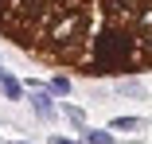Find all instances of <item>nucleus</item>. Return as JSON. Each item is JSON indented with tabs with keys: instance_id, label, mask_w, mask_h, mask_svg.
Instances as JSON below:
<instances>
[{
	"instance_id": "obj_1",
	"label": "nucleus",
	"mask_w": 152,
	"mask_h": 144,
	"mask_svg": "<svg viewBox=\"0 0 152 144\" xmlns=\"http://www.w3.org/2000/svg\"><path fill=\"white\" fill-rule=\"evenodd\" d=\"M27 105H31V113L43 121V125H55L63 113H58V97L51 94V86L47 82H35V86H27V97H23Z\"/></svg>"
},
{
	"instance_id": "obj_2",
	"label": "nucleus",
	"mask_w": 152,
	"mask_h": 144,
	"mask_svg": "<svg viewBox=\"0 0 152 144\" xmlns=\"http://www.w3.org/2000/svg\"><path fill=\"white\" fill-rule=\"evenodd\" d=\"M47 0H8L4 8H0V27H4V35H12L23 20H31Z\"/></svg>"
},
{
	"instance_id": "obj_3",
	"label": "nucleus",
	"mask_w": 152,
	"mask_h": 144,
	"mask_svg": "<svg viewBox=\"0 0 152 144\" xmlns=\"http://www.w3.org/2000/svg\"><path fill=\"white\" fill-rule=\"evenodd\" d=\"M133 35L140 39L144 55H152V0H144V8L137 12V20H133Z\"/></svg>"
},
{
	"instance_id": "obj_4",
	"label": "nucleus",
	"mask_w": 152,
	"mask_h": 144,
	"mask_svg": "<svg viewBox=\"0 0 152 144\" xmlns=\"http://www.w3.org/2000/svg\"><path fill=\"white\" fill-rule=\"evenodd\" d=\"M117 97H129V101H148V86L137 78V74H125V78H117Z\"/></svg>"
},
{
	"instance_id": "obj_5",
	"label": "nucleus",
	"mask_w": 152,
	"mask_h": 144,
	"mask_svg": "<svg viewBox=\"0 0 152 144\" xmlns=\"http://www.w3.org/2000/svg\"><path fill=\"white\" fill-rule=\"evenodd\" d=\"M0 97H4V101H23L27 97V86L12 70H0Z\"/></svg>"
},
{
	"instance_id": "obj_6",
	"label": "nucleus",
	"mask_w": 152,
	"mask_h": 144,
	"mask_svg": "<svg viewBox=\"0 0 152 144\" xmlns=\"http://www.w3.org/2000/svg\"><path fill=\"white\" fill-rule=\"evenodd\" d=\"M109 129H113L117 136H137V132L144 129V117H137V113H121V117L109 121Z\"/></svg>"
},
{
	"instance_id": "obj_7",
	"label": "nucleus",
	"mask_w": 152,
	"mask_h": 144,
	"mask_svg": "<svg viewBox=\"0 0 152 144\" xmlns=\"http://www.w3.org/2000/svg\"><path fill=\"white\" fill-rule=\"evenodd\" d=\"M58 113H63V121H66V125H70L78 136L90 129V125H86V109H82V105H74V101H63V105H58Z\"/></svg>"
},
{
	"instance_id": "obj_8",
	"label": "nucleus",
	"mask_w": 152,
	"mask_h": 144,
	"mask_svg": "<svg viewBox=\"0 0 152 144\" xmlns=\"http://www.w3.org/2000/svg\"><path fill=\"white\" fill-rule=\"evenodd\" d=\"M47 86H51V94H55L58 101L74 94V82H70V74H51V78H47Z\"/></svg>"
},
{
	"instance_id": "obj_9",
	"label": "nucleus",
	"mask_w": 152,
	"mask_h": 144,
	"mask_svg": "<svg viewBox=\"0 0 152 144\" xmlns=\"http://www.w3.org/2000/svg\"><path fill=\"white\" fill-rule=\"evenodd\" d=\"M82 140H86V144H117V132H113V129H86Z\"/></svg>"
},
{
	"instance_id": "obj_10",
	"label": "nucleus",
	"mask_w": 152,
	"mask_h": 144,
	"mask_svg": "<svg viewBox=\"0 0 152 144\" xmlns=\"http://www.w3.org/2000/svg\"><path fill=\"white\" fill-rule=\"evenodd\" d=\"M47 144H86V140H82V136H58V132H51Z\"/></svg>"
},
{
	"instance_id": "obj_11",
	"label": "nucleus",
	"mask_w": 152,
	"mask_h": 144,
	"mask_svg": "<svg viewBox=\"0 0 152 144\" xmlns=\"http://www.w3.org/2000/svg\"><path fill=\"white\" fill-rule=\"evenodd\" d=\"M8 144H31V140H8Z\"/></svg>"
},
{
	"instance_id": "obj_12",
	"label": "nucleus",
	"mask_w": 152,
	"mask_h": 144,
	"mask_svg": "<svg viewBox=\"0 0 152 144\" xmlns=\"http://www.w3.org/2000/svg\"><path fill=\"white\" fill-rule=\"evenodd\" d=\"M4 4H8V0H0V8H4Z\"/></svg>"
},
{
	"instance_id": "obj_13",
	"label": "nucleus",
	"mask_w": 152,
	"mask_h": 144,
	"mask_svg": "<svg viewBox=\"0 0 152 144\" xmlns=\"http://www.w3.org/2000/svg\"><path fill=\"white\" fill-rule=\"evenodd\" d=\"M0 70H4V63H0Z\"/></svg>"
}]
</instances>
